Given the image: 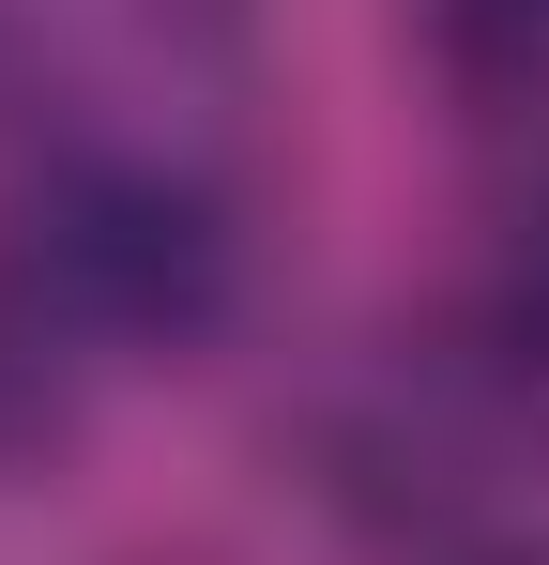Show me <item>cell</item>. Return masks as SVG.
I'll list each match as a JSON object with an SVG mask.
<instances>
[{
    "label": "cell",
    "instance_id": "3957f363",
    "mask_svg": "<svg viewBox=\"0 0 549 565\" xmlns=\"http://www.w3.org/2000/svg\"><path fill=\"white\" fill-rule=\"evenodd\" d=\"M428 46H443L473 93L549 107V0H428Z\"/></svg>",
    "mask_w": 549,
    "mask_h": 565
},
{
    "label": "cell",
    "instance_id": "6da1fadb",
    "mask_svg": "<svg viewBox=\"0 0 549 565\" xmlns=\"http://www.w3.org/2000/svg\"><path fill=\"white\" fill-rule=\"evenodd\" d=\"M245 0H0V46L77 107L62 153H183V107L229 62Z\"/></svg>",
    "mask_w": 549,
    "mask_h": 565
},
{
    "label": "cell",
    "instance_id": "7a4b0ae2",
    "mask_svg": "<svg viewBox=\"0 0 549 565\" xmlns=\"http://www.w3.org/2000/svg\"><path fill=\"white\" fill-rule=\"evenodd\" d=\"M473 382L519 444H549V184L504 214V260H488V306H473Z\"/></svg>",
    "mask_w": 549,
    "mask_h": 565
}]
</instances>
